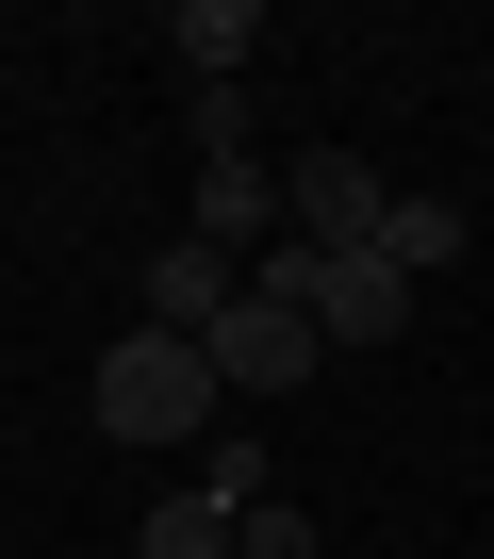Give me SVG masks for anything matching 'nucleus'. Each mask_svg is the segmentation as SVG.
Wrapping results in <instances>:
<instances>
[{
	"label": "nucleus",
	"instance_id": "1",
	"mask_svg": "<svg viewBox=\"0 0 494 559\" xmlns=\"http://www.w3.org/2000/svg\"><path fill=\"white\" fill-rule=\"evenodd\" d=\"M231 395H214V362L181 346V330H116L99 346V444H198Z\"/></svg>",
	"mask_w": 494,
	"mask_h": 559
},
{
	"label": "nucleus",
	"instance_id": "2",
	"mask_svg": "<svg viewBox=\"0 0 494 559\" xmlns=\"http://www.w3.org/2000/svg\"><path fill=\"white\" fill-rule=\"evenodd\" d=\"M198 362H214V395H297V379L330 362V330H314L297 297H231V313L198 330Z\"/></svg>",
	"mask_w": 494,
	"mask_h": 559
},
{
	"label": "nucleus",
	"instance_id": "3",
	"mask_svg": "<svg viewBox=\"0 0 494 559\" xmlns=\"http://www.w3.org/2000/svg\"><path fill=\"white\" fill-rule=\"evenodd\" d=\"M379 198H396V181H379L363 148H314V165H281V230H297V247H330V263H346V247H379Z\"/></svg>",
	"mask_w": 494,
	"mask_h": 559
},
{
	"label": "nucleus",
	"instance_id": "4",
	"mask_svg": "<svg viewBox=\"0 0 494 559\" xmlns=\"http://www.w3.org/2000/svg\"><path fill=\"white\" fill-rule=\"evenodd\" d=\"M181 230H198L214 263H264V247H281V165H247V148H198V198H181Z\"/></svg>",
	"mask_w": 494,
	"mask_h": 559
},
{
	"label": "nucleus",
	"instance_id": "5",
	"mask_svg": "<svg viewBox=\"0 0 494 559\" xmlns=\"http://www.w3.org/2000/svg\"><path fill=\"white\" fill-rule=\"evenodd\" d=\"M314 330H330V346H396V330H412V280H396L379 247H346V263L314 247Z\"/></svg>",
	"mask_w": 494,
	"mask_h": 559
},
{
	"label": "nucleus",
	"instance_id": "6",
	"mask_svg": "<svg viewBox=\"0 0 494 559\" xmlns=\"http://www.w3.org/2000/svg\"><path fill=\"white\" fill-rule=\"evenodd\" d=\"M231 297H247V263H214L198 230H165V247H149V330H181V346H198Z\"/></svg>",
	"mask_w": 494,
	"mask_h": 559
},
{
	"label": "nucleus",
	"instance_id": "7",
	"mask_svg": "<svg viewBox=\"0 0 494 559\" xmlns=\"http://www.w3.org/2000/svg\"><path fill=\"white\" fill-rule=\"evenodd\" d=\"M461 247H478V214H461V198H428V181H396V198H379V263L412 280V297H428Z\"/></svg>",
	"mask_w": 494,
	"mask_h": 559
},
{
	"label": "nucleus",
	"instance_id": "8",
	"mask_svg": "<svg viewBox=\"0 0 494 559\" xmlns=\"http://www.w3.org/2000/svg\"><path fill=\"white\" fill-rule=\"evenodd\" d=\"M165 50L198 67V99H231V67L264 50V17H247V0H181V17H165Z\"/></svg>",
	"mask_w": 494,
	"mask_h": 559
},
{
	"label": "nucleus",
	"instance_id": "9",
	"mask_svg": "<svg viewBox=\"0 0 494 559\" xmlns=\"http://www.w3.org/2000/svg\"><path fill=\"white\" fill-rule=\"evenodd\" d=\"M231 526H247V510H214V493H165V510L132 526V559H231Z\"/></svg>",
	"mask_w": 494,
	"mask_h": 559
},
{
	"label": "nucleus",
	"instance_id": "10",
	"mask_svg": "<svg viewBox=\"0 0 494 559\" xmlns=\"http://www.w3.org/2000/svg\"><path fill=\"white\" fill-rule=\"evenodd\" d=\"M231 559H330V543H314V510H281V493H264V510L231 526Z\"/></svg>",
	"mask_w": 494,
	"mask_h": 559
}]
</instances>
